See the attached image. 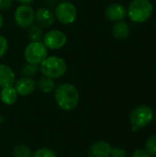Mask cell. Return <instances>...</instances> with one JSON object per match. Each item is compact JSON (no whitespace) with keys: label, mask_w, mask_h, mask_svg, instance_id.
<instances>
[{"label":"cell","mask_w":156,"mask_h":157,"mask_svg":"<svg viewBox=\"0 0 156 157\" xmlns=\"http://www.w3.org/2000/svg\"><path fill=\"white\" fill-rule=\"evenodd\" d=\"M31 149L25 144H18L12 150L13 157H32Z\"/></svg>","instance_id":"cell-18"},{"label":"cell","mask_w":156,"mask_h":157,"mask_svg":"<svg viewBox=\"0 0 156 157\" xmlns=\"http://www.w3.org/2000/svg\"><path fill=\"white\" fill-rule=\"evenodd\" d=\"M105 17L112 22L123 20L127 17V7L120 3H111L104 10Z\"/></svg>","instance_id":"cell-10"},{"label":"cell","mask_w":156,"mask_h":157,"mask_svg":"<svg viewBox=\"0 0 156 157\" xmlns=\"http://www.w3.org/2000/svg\"><path fill=\"white\" fill-rule=\"evenodd\" d=\"M55 16L53 11L45 6H40L35 10V22L42 28H49L54 24Z\"/></svg>","instance_id":"cell-12"},{"label":"cell","mask_w":156,"mask_h":157,"mask_svg":"<svg viewBox=\"0 0 156 157\" xmlns=\"http://www.w3.org/2000/svg\"><path fill=\"white\" fill-rule=\"evenodd\" d=\"M13 6V0H0V12L8 10Z\"/></svg>","instance_id":"cell-24"},{"label":"cell","mask_w":156,"mask_h":157,"mask_svg":"<svg viewBox=\"0 0 156 157\" xmlns=\"http://www.w3.org/2000/svg\"><path fill=\"white\" fill-rule=\"evenodd\" d=\"M155 76H156V67H155Z\"/></svg>","instance_id":"cell-32"},{"label":"cell","mask_w":156,"mask_h":157,"mask_svg":"<svg viewBox=\"0 0 156 157\" xmlns=\"http://www.w3.org/2000/svg\"><path fill=\"white\" fill-rule=\"evenodd\" d=\"M36 82H37V89H39L43 94H51L54 91L56 87L55 81L53 79L43 75Z\"/></svg>","instance_id":"cell-16"},{"label":"cell","mask_w":156,"mask_h":157,"mask_svg":"<svg viewBox=\"0 0 156 157\" xmlns=\"http://www.w3.org/2000/svg\"><path fill=\"white\" fill-rule=\"evenodd\" d=\"M62 1H70V0H62Z\"/></svg>","instance_id":"cell-31"},{"label":"cell","mask_w":156,"mask_h":157,"mask_svg":"<svg viewBox=\"0 0 156 157\" xmlns=\"http://www.w3.org/2000/svg\"><path fill=\"white\" fill-rule=\"evenodd\" d=\"M48 52L49 50L42 41H29L24 49L23 56L26 63L40 65L48 56Z\"/></svg>","instance_id":"cell-6"},{"label":"cell","mask_w":156,"mask_h":157,"mask_svg":"<svg viewBox=\"0 0 156 157\" xmlns=\"http://www.w3.org/2000/svg\"><path fill=\"white\" fill-rule=\"evenodd\" d=\"M53 93L57 106L63 111H72L75 109L79 104V91L77 87L71 83L59 84Z\"/></svg>","instance_id":"cell-1"},{"label":"cell","mask_w":156,"mask_h":157,"mask_svg":"<svg viewBox=\"0 0 156 157\" xmlns=\"http://www.w3.org/2000/svg\"><path fill=\"white\" fill-rule=\"evenodd\" d=\"M112 36L118 40H124L128 39L131 34V27L127 21L119 20L113 23L111 29Z\"/></svg>","instance_id":"cell-14"},{"label":"cell","mask_w":156,"mask_h":157,"mask_svg":"<svg viewBox=\"0 0 156 157\" xmlns=\"http://www.w3.org/2000/svg\"><path fill=\"white\" fill-rule=\"evenodd\" d=\"M17 98H18V95L14 86H6V87L1 88L0 99L5 105L11 106L15 104L17 100Z\"/></svg>","instance_id":"cell-15"},{"label":"cell","mask_w":156,"mask_h":157,"mask_svg":"<svg viewBox=\"0 0 156 157\" xmlns=\"http://www.w3.org/2000/svg\"><path fill=\"white\" fill-rule=\"evenodd\" d=\"M35 0H17V2L19 5H26V6H30L32 3H34Z\"/></svg>","instance_id":"cell-26"},{"label":"cell","mask_w":156,"mask_h":157,"mask_svg":"<svg viewBox=\"0 0 156 157\" xmlns=\"http://www.w3.org/2000/svg\"><path fill=\"white\" fill-rule=\"evenodd\" d=\"M41 41L48 50L56 51L63 48L66 45L67 36L60 29H50L44 33Z\"/></svg>","instance_id":"cell-8"},{"label":"cell","mask_w":156,"mask_h":157,"mask_svg":"<svg viewBox=\"0 0 156 157\" xmlns=\"http://www.w3.org/2000/svg\"><path fill=\"white\" fill-rule=\"evenodd\" d=\"M112 146L104 140H99L92 144L87 150V157H110Z\"/></svg>","instance_id":"cell-11"},{"label":"cell","mask_w":156,"mask_h":157,"mask_svg":"<svg viewBox=\"0 0 156 157\" xmlns=\"http://www.w3.org/2000/svg\"><path fill=\"white\" fill-rule=\"evenodd\" d=\"M127 151L122 147H112L110 157H127Z\"/></svg>","instance_id":"cell-23"},{"label":"cell","mask_w":156,"mask_h":157,"mask_svg":"<svg viewBox=\"0 0 156 157\" xmlns=\"http://www.w3.org/2000/svg\"><path fill=\"white\" fill-rule=\"evenodd\" d=\"M154 27H155V29H156V19H155V23H154Z\"/></svg>","instance_id":"cell-30"},{"label":"cell","mask_w":156,"mask_h":157,"mask_svg":"<svg viewBox=\"0 0 156 157\" xmlns=\"http://www.w3.org/2000/svg\"><path fill=\"white\" fill-rule=\"evenodd\" d=\"M13 18L17 27L27 29L35 22V10L31 6L19 5L14 11Z\"/></svg>","instance_id":"cell-7"},{"label":"cell","mask_w":156,"mask_h":157,"mask_svg":"<svg viewBox=\"0 0 156 157\" xmlns=\"http://www.w3.org/2000/svg\"><path fill=\"white\" fill-rule=\"evenodd\" d=\"M4 22H5V18H4V16L1 14L0 12V30L2 29L3 26H4Z\"/></svg>","instance_id":"cell-27"},{"label":"cell","mask_w":156,"mask_h":157,"mask_svg":"<svg viewBox=\"0 0 156 157\" xmlns=\"http://www.w3.org/2000/svg\"><path fill=\"white\" fill-rule=\"evenodd\" d=\"M144 149L151 156H156V133L149 136L145 142Z\"/></svg>","instance_id":"cell-20"},{"label":"cell","mask_w":156,"mask_h":157,"mask_svg":"<svg viewBox=\"0 0 156 157\" xmlns=\"http://www.w3.org/2000/svg\"><path fill=\"white\" fill-rule=\"evenodd\" d=\"M39 67L40 72L43 76L51 78L53 80L63 77L68 70L66 61L63 57L57 55H48L40 63Z\"/></svg>","instance_id":"cell-3"},{"label":"cell","mask_w":156,"mask_h":157,"mask_svg":"<svg viewBox=\"0 0 156 157\" xmlns=\"http://www.w3.org/2000/svg\"><path fill=\"white\" fill-rule=\"evenodd\" d=\"M55 19L63 25H71L75 22L78 11L71 1H60L53 10Z\"/></svg>","instance_id":"cell-5"},{"label":"cell","mask_w":156,"mask_h":157,"mask_svg":"<svg viewBox=\"0 0 156 157\" xmlns=\"http://www.w3.org/2000/svg\"><path fill=\"white\" fill-rule=\"evenodd\" d=\"M18 96L28 97L35 92L37 89V82L33 77L21 76L17 79L13 86Z\"/></svg>","instance_id":"cell-9"},{"label":"cell","mask_w":156,"mask_h":157,"mask_svg":"<svg viewBox=\"0 0 156 157\" xmlns=\"http://www.w3.org/2000/svg\"><path fill=\"white\" fill-rule=\"evenodd\" d=\"M1 121H3V118H2V117H0V122H2Z\"/></svg>","instance_id":"cell-28"},{"label":"cell","mask_w":156,"mask_h":157,"mask_svg":"<svg viewBox=\"0 0 156 157\" xmlns=\"http://www.w3.org/2000/svg\"><path fill=\"white\" fill-rule=\"evenodd\" d=\"M44 33L43 28L38 24H32L27 29V36L29 41H41Z\"/></svg>","instance_id":"cell-17"},{"label":"cell","mask_w":156,"mask_h":157,"mask_svg":"<svg viewBox=\"0 0 156 157\" xmlns=\"http://www.w3.org/2000/svg\"><path fill=\"white\" fill-rule=\"evenodd\" d=\"M154 14V5L151 0H131L127 7V17L136 24L148 21Z\"/></svg>","instance_id":"cell-2"},{"label":"cell","mask_w":156,"mask_h":157,"mask_svg":"<svg viewBox=\"0 0 156 157\" xmlns=\"http://www.w3.org/2000/svg\"><path fill=\"white\" fill-rule=\"evenodd\" d=\"M154 120H155V121H156V112L154 113Z\"/></svg>","instance_id":"cell-29"},{"label":"cell","mask_w":156,"mask_h":157,"mask_svg":"<svg viewBox=\"0 0 156 157\" xmlns=\"http://www.w3.org/2000/svg\"><path fill=\"white\" fill-rule=\"evenodd\" d=\"M32 157H57L56 153L48 147H41L37 149L33 154Z\"/></svg>","instance_id":"cell-21"},{"label":"cell","mask_w":156,"mask_h":157,"mask_svg":"<svg viewBox=\"0 0 156 157\" xmlns=\"http://www.w3.org/2000/svg\"><path fill=\"white\" fill-rule=\"evenodd\" d=\"M154 120V109L148 105H140L135 107L130 114V123L131 131L137 132L147 127Z\"/></svg>","instance_id":"cell-4"},{"label":"cell","mask_w":156,"mask_h":157,"mask_svg":"<svg viewBox=\"0 0 156 157\" xmlns=\"http://www.w3.org/2000/svg\"><path fill=\"white\" fill-rule=\"evenodd\" d=\"M9 44H8V40L7 39L0 34V59L3 58L5 56V54L7 52Z\"/></svg>","instance_id":"cell-22"},{"label":"cell","mask_w":156,"mask_h":157,"mask_svg":"<svg viewBox=\"0 0 156 157\" xmlns=\"http://www.w3.org/2000/svg\"><path fill=\"white\" fill-rule=\"evenodd\" d=\"M154 157H156V156H154Z\"/></svg>","instance_id":"cell-33"},{"label":"cell","mask_w":156,"mask_h":157,"mask_svg":"<svg viewBox=\"0 0 156 157\" xmlns=\"http://www.w3.org/2000/svg\"><path fill=\"white\" fill-rule=\"evenodd\" d=\"M131 157H152L150 155V154L144 149V148H139V149H136L133 154H132V156Z\"/></svg>","instance_id":"cell-25"},{"label":"cell","mask_w":156,"mask_h":157,"mask_svg":"<svg viewBox=\"0 0 156 157\" xmlns=\"http://www.w3.org/2000/svg\"><path fill=\"white\" fill-rule=\"evenodd\" d=\"M21 74L23 76H28V77H34L38 72H40V67L37 64H32L26 63L21 66Z\"/></svg>","instance_id":"cell-19"},{"label":"cell","mask_w":156,"mask_h":157,"mask_svg":"<svg viewBox=\"0 0 156 157\" xmlns=\"http://www.w3.org/2000/svg\"><path fill=\"white\" fill-rule=\"evenodd\" d=\"M17 80L14 70L6 63H0V87L13 86Z\"/></svg>","instance_id":"cell-13"}]
</instances>
